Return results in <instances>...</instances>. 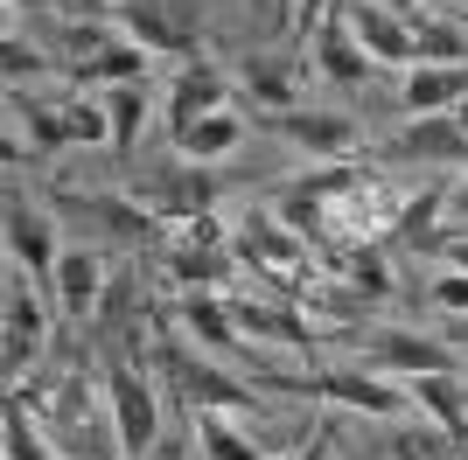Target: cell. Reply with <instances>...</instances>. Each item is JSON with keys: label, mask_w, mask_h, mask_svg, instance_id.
Here are the masks:
<instances>
[{"label": "cell", "mask_w": 468, "mask_h": 460, "mask_svg": "<svg viewBox=\"0 0 468 460\" xmlns=\"http://www.w3.org/2000/svg\"><path fill=\"white\" fill-rule=\"evenodd\" d=\"M112 412V404H105ZM98 412V391H91V377H84V363L63 377V391H57V419H63V433H57V446L70 460H112V446H119V419H105ZM126 454V446H119Z\"/></svg>", "instance_id": "6da1fadb"}, {"label": "cell", "mask_w": 468, "mask_h": 460, "mask_svg": "<svg viewBox=\"0 0 468 460\" xmlns=\"http://www.w3.org/2000/svg\"><path fill=\"white\" fill-rule=\"evenodd\" d=\"M154 349H161V370H168V383L189 398V412H245V404H252V391H245V383L224 377L210 356H189V342L161 335Z\"/></svg>", "instance_id": "7a4b0ae2"}, {"label": "cell", "mask_w": 468, "mask_h": 460, "mask_svg": "<svg viewBox=\"0 0 468 460\" xmlns=\"http://www.w3.org/2000/svg\"><path fill=\"white\" fill-rule=\"evenodd\" d=\"M105 404H112V419H119V446L147 454L154 446V391H147L133 356H105Z\"/></svg>", "instance_id": "3957f363"}, {"label": "cell", "mask_w": 468, "mask_h": 460, "mask_svg": "<svg viewBox=\"0 0 468 460\" xmlns=\"http://www.w3.org/2000/svg\"><path fill=\"white\" fill-rule=\"evenodd\" d=\"M210 195L217 182L203 168H161V174H133V203L147 216H176V224H196V216H210Z\"/></svg>", "instance_id": "277c9868"}, {"label": "cell", "mask_w": 468, "mask_h": 460, "mask_svg": "<svg viewBox=\"0 0 468 460\" xmlns=\"http://www.w3.org/2000/svg\"><path fill=\"white\" fill-rule=\"evenodd\" d=\"M7 251H15V266H28V279H36L42 293H57L63 251H57V237H49V216L28 210L21 195H7Z\"/></svg>", "instance_id": "5b68a950"}, {"label": "cell", "mask_w": 468, "mask_h": 460, "mask_svg": "<svg viewBox=\"0 0 468 460\" xmlns=\"http://www.w3.org/2000/svg\"><path fill=\"white\" fill-rule=\"evenodd\" d=\"M301 245H308V237H293L280 216H245V224H238V258L259 266L266 279H280V287L301 272Z\"/></svg>", "instance_id": "8992f818"}, {"label": "cell", "mask_w": 468, "mask_h": 460, "mask_svg": "<svg viewBox=\"0 0 468 460\" xmlns=\"http://www.w3.org/2000/svg\"><path fill=\"white\" fill-rule=\"evenodd\" d=\"M350 36L364 42V57L371 63H412L420 57V42H412V21L378 7V0H350Z\"/></svg>", "instance_id": "52a82bcc"}, {"label": "cell", "mask_w": 468, "mask_h": 460, "mask_svg": "<svg viewBox=\"0 0 468 460\" xmlns=\"http://www.w3.org/2000/svg\"><path fill=\"white\" fill-rule=\"evenodd\" d=\"M182 0H119V28L140 42V49H189V15H176Z\"/></svg>", "instance_id": "ba28073f"}, {"label": "cell", "mask_w": 468, "mask_h": 460, "mask_svg": "<svg viewBox=\"0 0 468 460\" xmlns=\"http://www.w3.org/2000/svg\"><path fill=\"white\" fill-rule=\"evenodd\" d=\"M462 98H468V63H412L406 70V112L412 119H441Z\"/></svg>", "instance_id": "9c48e42d"}, {"label": "cell", "mask_w": 468, "mask_h": 460, "mask_svg": "<svg viewBox=\"0 0 468 460\" xmlns=\"http://www.w3.org/2000/svg\"><path fill=\"white\" fill-rule=\"evenodd\" d=\"M28 287L36 279H7V377H21L42 356V307Z\"/></svg>", "instance_id": "30bf717a"}, {"label": "cell", "mask_w": 468, "mask_h": 460, "mask_svg": "<svg viewBox=\"0 0 468 460\" xmlns=\"http://www.w3.org/2000/svg\"><path fill=\"white\" fill-rule=\"evenodd\" d=\"M391 161H468V133L462 119H412L391 140Z\"/></svg>", "instance_id": "8fae6325"}, {"label": "cell", "mask_w": 468, "mask_h": 460, "mask_svg": "<svg viewBox=\"0 0 468 460\" xmlns=\"http://www.w3.org/2000/svg\"><path fill=\"white\" fill-rule=\"evenodd\" d=\"M364 342H371V356H378V363L406 370V377H433V370H462V363H454V349L427 342V335H399V328H385V335H364Z\"/></svg>", "instance_id": "7c38bea8"}, {"label": "cell", "mask_w": 468, "mask_h": 460, "mask_svg": "<svg viewBox=\"0 0 468 460\" xmlns=\"http://www.w3.org/2000/svg\"><path fill=\"white\" fill-rule=\"evenodd\" d=\"M98 293H105V258L98 251H63L57 266V307L70 314V321H84L98 307Z\"/></svg>", "instance_id": "4fadbf2b"}, {"label": "cell", "mask_w": 468, "mask_h": 460, "mask_svg": "<svg viewBox=\"0 0 468 460\" xmlns=\"http://www.w3.org/2000/svg\"><path fill=\"white\" fill-rule=\"evenodd\" d=\"M412 398L427 404V419L441 425V433H454V440L468 446V412H462L468 383H462V370H433V377H412Z\"/></svg>", "instance_id": "5bb4252c"}, {"label": "cell", "mask_w": 468, "mask_h": 460, "mask_svg": "<svg viewBox=\"0 0 468 460\" xmlns=\"http://www.w3.org/2000/svg\"><path fill=\"white\" fill-rule=\"evenodd\" d=\"M322 70H329L343 91H356V84L378 70V63L364 57V42L350 36V15H329V21H322Z\"/></svg>", "instance_id": "9a60e30c"}, {"label": "cell", "mask_w": 468, "mask_h": 460, "mask_svg": "<svg viewBox=\"0 0 468 460\" xmlns=\"http://www.w3.org/2000/svg\"><path fill=\"white\" fill-rule=\"evenodd\" d=\"M245 140V119L231 112V105H217V112H203L196 126H182L176 133V147L189 153V161H224V153Z\"/></svg>", "instance_id": "2e32d148"}, {"label": "cell", "mask_w": 468, "mask_h": 460, "mask_svg": "<svg viewBox=\"0 0 468 460\" xmlns=\"http://www.w3.org/2000/svg\"><path fill=\"white\" fill-rule=\"evenodd\" d=\"M280 133H287L293 147H308V153H350L356 147V126L343 112H287Z\"/></svg>", "instance_id": "e0dca14e"}, {"label": "cell", "mask_w": 468, "mask_h": 460, "mask_svg": "<svg viewBox=\"0 0 468 460\" xmlns=\"http://www.w3.org/2000/svg\"><path fill=\"white\" fill-rule=\"evenodd\" d=\"M217 105H224V77L203 70V63H189V70H182V84H176V98H168V133L196 126V119L217 112Z\"/></svg>", "instance_id": "ac0fdd59"}, {"label": "cell", "mask_w": 468, "mask_h": 460, "mask_svg": "<svg viewBox=\"0 0 468 460\" xmlns=\"http://www.w3.org/2000/svg\"><path fill=\"white\" fill-rule=\"evenodd\" d=\"M105 112H112V153H119V168H133L140 126H147V91H140V84H112Z\"/></svg>", "instance_id": "d6986e66"}, {"label": "cell", "mask_w": 468, "mask_h": 460, "mask_svg": "<svg viewBox=\"0 0 468 460\" xmlns=\"http://www.w3.org/2000/svg\"><path fill=\"white\" fill-rule=\"evenodd\" d=\"M147 77V49L140 42H105L78 63V84H140Z\"/></svg>", "instance_id": "ffe728a7"}, {"label": "cell", "mask_w": 468, "mask_h": 460, "mask_svg": "<svg viewBox=\"0 0 468 460\" xmlns=\"http://www.w3.org/2000/svg\"><path fill=\"white\" fill-rule=\"evenodd\" d=\"M322 391H329L335 404H350V412H378V419H399V391L378 377H350V370H329L322 377Z\"/></svg>", "instance_id": "44dd1931"}, {"label": "cell", "mask_w": 468, "mask_h": 460, "mask_svg": "<svg viewBox=\"0 0 468 460\" xmlns=\"http://www.w3.org/2000/svg\"><path fill=\"white\" fill-rule=\"evenodd\" d=\"M196 440H203L210 460H266L259 440H245V433L231 425V412H196Z\"/></svg>", "instance_id": "7402d4cb"}, {"label": "cell", "mask_w": 468, "mask_h": 460, "mask_svg": "<svg viewBox=\"0 0 468 460\" xmlns=\"http://www.w3.org/2000/svg\"><path fill=\"white\" fill-rule=\"evenodd\" d=\"M182 321L203 335V349H238V321H231V307H217V300H182Z\"/></svg>", "instance_id": "603a6c76"}, {"label": "cell", "mask_w": 468, "mask_h": 460, "mask_svg": "<svg viewBox=\"0 0 468 460\" xmlns=\"http://www.w3.org/2000/svg\"><path fill=\"white\" fill-rule=\"evenodd\" d=\"M454 433H441V425H406L399 440H391V460H454Z\"/></svg>", "instance_id": "cb8c5ba5"}, {"label": "cell", "mask_w": 468, "mask_h": 460, "mask_svg": "<svg viewBox=\"0 0 468 460\" xmlns=\"http://www.w3.org/2000/svg\"><path fill=\"white\" fill-rule=\"evenodd\" d=\"M7 460H57V454H49V440L28 425V404H21V391L7 398Z\"/></svg>", "instance_id": "d4e9b609"}, {"label": "cell", "mask_w": 468, "mask_h": 460, "mask_svg": "<svg viewBox=\"0 0 468 460\" xmlns=\"http://www.w3.org/2000/svg\"><path fill=\"white\" fill-rule=\"evenodd\" d=\"M343 272H350V293H356V300H385L391 279H385V258H378V251H350V266H343Z\"/></svg>", "instance_id": "484cf974"}, {"label": "cell", "mask_w": 468, "mask_h": 460, "mask_svg": "<svg viewBox=\"0 0 468 460\" xmlns=\"http://www.w3.org/2000/svg\"><path fill=\"white\" fill-rule=\"evenodd\" d=\"M245 77H252V91L266 98V105H287V70H280L273 57H259V63H252Z\"/></svg>", "instance_id": "4316f807"}, {"label": "cell", "mask_w": 468, "mask_h": 460, "mask_svg": "<svg viewBox=\"0 0 468 460\" xmlns=\"http://www.w3.org/2000/svg\"><path fill=\"white\" fill-rule=\"evenodd\" d=\"M433 300L448 307V314H468V272H462V266H448L441 279H433Z\"/></svg>", "instance_id": "83f0119b"}, {"label": "cell", "mask_w": 468, "mask_h": 460, "mask_svg": "<svg viewBox=\"0 0 468 460\" xmlns=\"http://www.w3.org/2000/svg\"><path fill=\"white\" fill-rule=\"evenodd\" d=\"M21 70L36 77V49H21V42H7V84H21Z\"/></svg>", "instance_id": "f1b7e54d"}, {"label": "cell", "mask_w": 468, "mask_h": 460, "mask_svg": "<svg viewBox=\"0 0 468 460\" xmlns=\"http://www.w3.org/2000/svg\"><path fill=\"white\" fill-rule=\"evenodd\" d=\"M448 210H454V216H462V224H468V174H462V182H454V189H448Z\"/></svg>", "instance_id": "f546056e"}, {"label": "cell", "mask_w": 468, "mask_h": 460, "mask_svg": "<svg viewBox=\"0 0 468 460\" xmlns=\"http://www.w3.org/2000/svg\"><path fill=\"white\" fill-rule=\"evenodd\" d=\"M49 7H63V15H98L105 0H49Z\"/></svg>", "instance_id": "4dcf8cb0"}, {"label": "cell", "mask_w": 468, "mask_h": 460, "mask_svg": "<svg viewBox=\"0 0 468 460\" xmlns=\"http://www.w3.org/2000/svg\"><path fill=\"white\" fill-rule=\"evenodd\" d=\"M448 266H462V272H468V237H454V245H448Z\"/></svg>", "instance_id": "1f68e13d"}, {"label": "cell", "mask_w": 468, "mask_h": 460, "mask_svg": "<svg viewBox=\"0 0 468 460\" xmlns=\"http://www.w3.org/2000/svg\"><path fill=\"white\" fill-rule=\"evenodd\" d=\"M454 119H462V133H468V98H462V105H454Z\"/></svg>", "instance_id": "d6a6232c"}, {"label": "cell", "mask_w": 468, "mask_h": 460, "mask_svg": "<svg viewBox=\"0 0 468 460\" xmlns=\"http://www.w3.org/2000/svg\"><path fill=\"white\" fill-rule=\"evenodd\" d=\"M322 7H329V0H322Z\"/></svg>", "instance_id": "836d02e7"}]
</instances>
